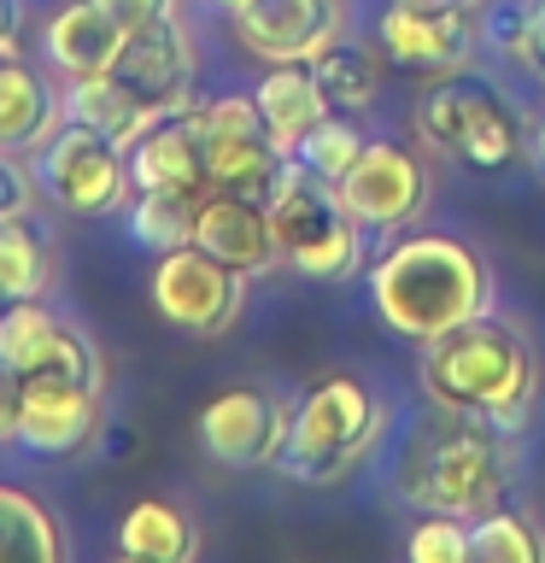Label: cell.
<instances>
[{
  "label": "cell",
  "instance_id": "1",
  "mask_svg": "<svg viewBox=\"0 0 545 563\" xmlns=\"http://www.w3.org/2000/svg\"><path fill=\"white\" fill-rule=\"evenodd\" d=\"M422 387L440 411H464L516 434L540 399V358L504 317H469L434 341H422Z\"/></svg>",
  "mask_w": 545,
  "mask_h": 563
},
{
  "label": "cell",
  "instance_id": "2",
  "mask_svg": "<svg viewBox=\"0 0 545 563\" xmlns=\"http://www.w3.org/2000/svg\"><path fill=\"white\" fill-rule=\"evenodd\" d=\"M492 299L487 258L457 235H404L369 264V306L399 341H434Z\"/></svg>",
  "mask_w": 545,
  "mask_h": 563
},
{
  "label": "cell",
  "instance_id": "3",
  "mask_svg": "<svg viewBox=\"0 0 545 563\" xmlns=\"http://www.w3.org/2000/svg\"><path fill=\"white\" fill-rule=\"evenodd\" d=\"M393 487L411 505L440 510V517H481L504 493L499 429L481 417H464V411H440V422H429L411 440Z\"/></svg>",
  "mask_w": 545,
  "mask_h": 563
},
{
  "label": "cell",
  "instance_id": "4",
  "mask_svg": "<svg viewBox=\"0 0 545 563\" xmlns=\"http://www.w3.org/2000/svg\"><path fill=\"white\" fill-rule=\"evenodd\" d=\"M387 429V405L358 376H323L288 417V446H281V475L299 487H334L364 457L376 452Z\"/></svg>",
  "mask_w": 545,
  "mask_h": 563
},
{
  "label": "cell",
  "instance_id": "5",
  "mask_svg": "<svg viewBox=\"0 0 545 563\" xmlns=\"http://www.w3.org/2000/svg\"><path fill=\"white\" fill-rule=\"evenodd\" d=\"M264 211H270V235L281 246V258L293 264L299 276L311 282H346L364 271V235L358 218L341 206L329 176H316L299 158H281L270 194H264Z\"/></svg>",
  "mask_w": 545,
  "mask_h": 563
},
{
  "label": "cell",
  "instance_id": "6",
  "mask_svg": "<svg viewBox=\"0 0 545 563\" xmlns=\"http://www.w3.org/2000/svg\"><path fill=\"white\" fill-rule=\"evenodd\" d=\"M411 123H416V141L429 153H446L457 165H475V170H504L527 147L516 106L504 95H492L487 82L464 77V70H446L440 82L422 88Z\"/></svg>",
  "mask_w": 545,
  "mask_h": 563
},
{
  "label": "cell",
  "instance_id": "7",
  "mask_svg": "<svg viewBox=\"0 0 545 563\" xmlns=\"http://www.w3.org/2000/svg\"><path fill=\"white\" fill-rule=\"evenodd\" d=\"M35 188L47 194L70 218H105L135 200V176H130V153L118 141H105L88 123H59L42 147H35Z\"/></svg>",
  "mask_w": 545,
  "mask_h": 563
},
{
  "label": "cell",
  "instance_id": "8",
  "mask_svg": "<svg viewBox=\"0 0 545 563\" xmlns=\"http://www.w3.org/2000/svg\"><path fill=\"white\" fill-rule=\"evenodd\" d=\"M241 271H229L223 258L200 253V246H176V253H158V271H153V306L170 329L182 334H229L235 317L246 306V288H241Z\"/></svg>",
  "mask_w": 545,
  "mask_h": 563
},
{
  "label": "cell",
  "instance_id": "9",
  "mask_svg": "<svg viewBox=\"0 0 545 563\" xmlns=\"http://www.w3.org/2000/svg\"><path fill=\"white\" fill-rule=\"evenodd\" d=\"M200 118V141H205V170H211V188H229V194H253L264 200L281 170V153L270 130H264V112L253 95H223V100H200L193 106Z\"/></svg>",
  "mask_w": 545,
  "mask_h": 563
},
{
  "label": "cell",
  "instance_id": "10",
  "mask_svg": "<svg viewBox=\"0 0 545 563\" xmlns=\"http://www.w3.org/2000/svg\"><path fill=\"white\" fill-rule=\"evenodd\" d=\"M376 42L393 65L446 77V70H464L475 59L481 24L464 0H387L376 18Z\"/></svg>",
  "mask_w": 545,
  "mask_h": 563
},
{
  "label": "cell",
  "instance_id": "11",
  "mask_svg": "<svg viewBox=\"0 0 545 563\" xmlns=\"http://www.w3.org/2000/svg\"><path fill=\"white\" fill-rule=\"evenodd\" d=\"M429 188H434L429 165H422L411 147H399V141H364V153L352 158V170L334 183L341 206L364 229H404V223H416L422 206H429Z\"/></svg>",
  "mask_w": 545,
  "mask_h": 563
},
{
  "label": "cell",
  "instance_id": "12",
  "mask_svg": "<svg viewBox=\"0 0 545 563\" xmlns=\"http://www.w3.org/2000/svg\"><path fill=\"white\" fill-rule=\"evenodd\" d=\"M288 405L264 387H223L200 405V446L223 470H270L288 446Z\"/></svg>",
  "mask_w": 545,
  "mask_h": 563
},
{
  "label": "cell",
  "instance_id": "13",
  "mask_svg": "<svg viewBox=\"0 0 545 563\" xmlns=\"http://www.w3.org/2000/svg\"><path fill=\"white\" fill-rule=\"evenodd\" d=\"M241 47L264 65H316L346 35L341 0H246L235 12Z\"/></svg>",
  "mask_w": 545,
  "mask_h": 563
},
{
  "label": "cell",
  "instance_id": "14",
  "mask_svg": "<svg viewBox=\"0 0 545 563\" xmlns=\"http://www.w3.org/2000/svg\"><path fill=\"white\" fill-rule=\"evenodd\" d=\"M0 358H7L18 376H77L105 387V364L94 341L82 329L59 323L42 299H18V306H0Z\"/></svg>",
  "mask_w": 545,
  "mask_h": 563
},
{
  "label": "cell",
  "instance_id": "15",
  "mask_svg": "<svg viewBox=\"0 0 545 563\" xmlns=\"http://www.w3.org/2000/svg\"><path fill=\"white\" fill-rule=\"evenodd\" d=\"M100 394L105 387L77 376H24V417H18V446L65 457L82 452L100 429Z\"/></svg>",
  "mask_w": 545,
  "mask_h": 563
},
{
  "label": "cell",
  "instance_id": "16",
  "mask_svg": "<svg viewBox=\"0 0 545 563\" xmlns=\"http://www.w3.org/2000/svg\"><path fill=\"white\" fill-rule=\"evenodd\" d=\"M118 77H130L158 112H188L193 106V35L176 18V7L165 18H153L147 30L123 35Z\"/></svg>",
  "mask_w": 545,
  "mask_h": 563
},
{
  "label": "cell",
  "instance_id": "17",
  "mask_svg": "<svg viewBox=\"0 0 545 563\" xmlns=\"http://www.w3.org/2000/svg\"><path fill=\"white\" fill-rule=\"evenodd\" d=\"M193 246L211 258H223L229 271L258 276L281 258V246L270 235V211L253 194H229V188H205L200 211H193Z\"/></svg>",
  "mask_w": 545,
  "mask_h": 563
},
{
  "label": "cell",
  "instance_id": "18",
  "mask_svg": "<svg viewBox=\"0 0 545 563\" xmlns=\"http://www.w3.org/2000/svg\"><path fill=\"white\" fill-rule=\"evenodd\" d=\"M130 176H135V194L141 188H176V194H205L211 188L193 106L188 112H165L158 123L141 130V141L130 147Z\"/></svg>",
  "mask_w": 545,
  "mask_h": 563
},
{
  "label": "cell",
  "instance_id": "19",
  "mask_svg": "<svg viewBox=\"0 0 545 563\" xmlns=\"http://www.w3.org/2000/svg\"><path fill=\"white\" fill-rule=\"evenodd\" d=\"M42 47H47V65L59 70V77H100V70H118L123 24L100 7V0H65V7L47 18Z\"/></svg>",
  "mask_w": 545,
  "mask_h": 563
},
{
  "label": "cell",
  "instance_id": "20",
  "mask_svg": "<svg viewBox=\"0 0 545 563\" xmlns=\"http://www.w3.org/2000/svg\"><path fill=\"white\" fill-rule=\"evenodd\" d=\"M65 118L70 123H88V130H100L105 141H118L123 153L141 141L147 123H158L165 112L141 95L130 77H118V70H100V77H65Z\"/></svg>",
  "mask_w": 545,
  "mask_h": 563
},
{
  "label": "cell",
  "instance_id": "21",
  "mask_svg": "<svg viewBox=\"0 0 545 563\" xmlns=\"http://www.w3.org/2000/svg\"><path fill=\"white\" fill-rule=\"evenodd\" d=\"M65 123V100L18 53H0V153H35Z\"/></svg>",
  "mask_w": 545,
  "mask_h": 563
},
{
  "label": "cell",
  "instance_id": "22",
  "mask_svg": "<svg viewBox=\"0 0 545 563\" xmlns=\"http://www.w3.org/2000/svg\"><path fill=\"white\" fill-rule=\"evenodd\" d=\"M253 100H258L264 130H270V141H276L281 158H293L299 141H305L316 123L334 112L311 65H270V70H264V82L253 88Z\"/></svg>",
  "mask_w": 545,
  "mask_h": 563
},
{
  "label": "cell",
  "instance_id": "23",
  "mask_svg": "<svg viewBox=\"0 0 545 563\" xmlns=\"http://www.w3.org/2000/svg\"><path fill=\"white\" fill-rule=\"evenodd\" d=\"M118 545L123 558H141V563H188L200 552V528L170 499H135L118 522Z\"/></svg>",
  "mask_w": 545,
  "mask_h": 563
},
{
  "label": "cell",
  "instance_id": "24",
  "mask_svg": "<svg viewBox=\"0 0 545 563\" xmlns=\"http://www.w3.org/2000/svg\"><path fill=\"white\" fill-rule=\"evenodd\" d=\"M0 558L7 563H59L65 534L53 522V510L24 487L0 482Z\"/></svg>",
  "mask_w": 545,
  "mask_h": 563
},
{
  "label": "cell",
  "instance_id": "25",
  "mask_svg": "<svg viewBox=\"0 0 545 563\" xmlns=\"http://www.w3.org/2000/svg\"><path fill=\"white\" fill-rule=\"evenodd\" d=\"M47 288H53V246L30 218H7L0 223V306L42 299Z\"/></svg>",
  "mask_w": 545,
  "mask_h": 563
},
{
  "label": "cell",
  "instance_id": "26",
  "mask_svg": "<svg viewBox=\"0 0 545 563\" xmlns=\"http://www.w3.org/2000/svg\"><path fill=\"white\" fill-rule=\"evenodd\" d=\"M193 211H200V194L141 188L130 200V235L147 246V253H176V246L193 241Z\"/></svg>",
  "mask_w": 545,
  "mask_h": 563
},
{
  "label": "cell",
  "instance_id": "27",
  "mask_svg": "<svg viewBox=\"0 0 545 563\" xmlns=\"http://www.w3.org/2000/svg\"><path fill=\"white\" fill-rule=\"evenodd\" d=\"M311 70H316V82H323V95H329L334 112L358 118L381 95V65H376V53H369V47H341V42H334Z\"/></svg>",
  "mask_w": 545,
  "mask_h": 563
},
{
  "label": "cell",
  "instance_id": "28",
  "mask_svg": "<svg viewBox=\"0 0 545 563\" xmlns=\"http://www.w3.org/2000/svg\"><path fill=\"white\" fill-rule=\"evenodd\" d=\"M545 558V534L516 510H481L469 522V563H540Z\"/></svg>",
  "mask_w": 545,
  "mask_h": 563
},
{
  "label": "cell",
  "instance_id": "29",
  "mask_svg": "<svg viewBox=\"0 0 545 563\" xmlns=\"http://www.w3.org/2000/svg\"><path fill=\"white\" fill-rule=\"evenodd\" d=\"M358 153H364V130L352 123V112H329L305 141H299L293 158H299V165H311L316 176H329V183H341Z\"/></svg>",
  "mask_w": 545,
  "mask_h": 563
},
{
  "label": "cell",
  "instance_id": "30",
  "mask_svg": "<svg viewBox=\"0 0 545 563\" xmlns=\"http://www.w3.org/2000/svg\"><path fill=\"white\" fill-rule=\"evenodd\" d=\"M404 552L416 563H469V528L464 517H434L411 528V540H404Z\"/></svg>",
  "mask_w": 545,
  "mask_h": 563
},
{
  "label": "cell",
  "instance_id": "31",
  "mask_svg": "<svg viewBox=\"0 0 545 563\" xmlns=\"http://www.w3.org/2000/svg\"><path fill=\"white\" fill-rule=\"evenodd\" d=\"M504 53L516 59L527 77H534L545 88V0H527V7L510 18V30H504Z\"/></svg>",
  "mask_w": 545,
  "mask_h": 563
},
{
  "label": "cell",
  "instance_id": "32",
  "mask_svg": "<svg viewBox=\"0 0 545 563\" xmlns=\"http://www.w3.org/2000/svg\"><path fill=\"white\" fill-rule=\"evenodd\" d=\"M30 200H35V176L18 165L12 153H0V223H7V218H30Z\"/></svg>",
  "mask_w": 545,
  "mask_h": 563
},
{
  "label": "cell",
  "instance_id": "33",
  "mask_svg": "<svg viewBox=\"0 0 545 563\" xmlns=\"http://www.w3.org/2000/svg\"><path fill=\"white\" fill-rule=\"evenodd\" d=\"M18 417H24V376L0 358V446L18 440Z\"/></svg>",
  "mask_w": 545,
  "mask_h": 563
},
{
  "label": "cell",
  "instance_id": "34",
  "mask_svg": "<svg viewBox=\"0 0 545 563\" xmlns=\"http://www.w3.org/2000/svg\"><path fill=\"white\" fill-rule=\"evenodd\" d=\"M100 7L123 24V35H135V30H147L153 18H165V12H170V0H100Z\"/></svg>",
  "mask_w": 545,
  "mask_h": 563
},
{
  "label": "cell",
  "instance_id": "35",
  "mask_svg": "<svg viewBox=\"0 0 545 563\" xmlns=\"http://www.w3.org/2000/svg\"><path fill=\"white\" fill-rule=\"evenodd\" d=\"M18 30H24V7L0 0V53H18Z\"/></svg>",
  "mask_w": 545,
  "mask_h": 563
},
{
  "label": "cell",
  "instance_id": "36",
  "mask_svg": "<svg viewBox=\"0 0 545 563\" xmlns=\"http://www.w3.org/2000/svg\"><path fill=\"white\" fill-rule=\"evenodd\" d=\"M527 158H534V170L545 176V118L534 123V135H527Z\"/></svg>",
  "mask_w": 545,
  "mask_h": 563
},
{
  "label": "cell",
  "instance_id": "37",
  "mask_svg": "<svg viewBox=\"0 0 545 563\" xmlns=\"http://www.w3.org/2000/svg\"><path fill=\"white\" fill-rule=\"evenodd\" d=\"M211 7H223V12H229V18H235V12H241V7H246V0H211Z\"/></svg>",
  "mask_w": 545,
  "mask_h": 563
},
{
  "label": "cell",
  "instance_id": "38",
  "mask_svg": "<svg viewBox=\"0 0 545 563\" xmlns=\"http://www.w3.org/2000/svg\"><path fill=\"white\" fill-rule=\"evenodd\" d=\"M464 7H481V0H464Z\"/></svg>",
  "mask_w": 545,
  "mask_h": 563
}]
</instances>
